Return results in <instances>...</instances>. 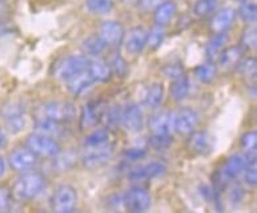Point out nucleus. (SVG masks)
<instances>
[{"instance_id": "obj_1", "label": "nucleus", "mask_w": 257, "mask_h": 213, "mask_svg": "<svg viewBox=\"0 0 257 213\" xmlns=\"http://www.w3.org/2000/svg\"><path fill=\"white\" fill-rule=\"evenodd\" d=\"M46 188V177L38 172H23L12 186V194L19 201H30L38 197Z\"/></svg>"}, {"instance_id": "obj_2", "label": "nucleus", "mask_w": 257, "mask_h": 213, "mask_svg": "<svg viewBox=\"0 0 257 213\" xmlns=\"http://www.w3.org/2000/svg\"><path fill=\"white\" fill-rule=\"evenodd\" d=\"M75 116H76V108L69 101H59V100L47 101L39 106L36 111V118L48 119V120H54L63 124L72 122Z\"/></svg>"}, {"instance_id": "obj_3", "label": "nucleus", "mask_w": 257, "mask_h": 213, "mask_svg": "<svg viewBox=\"0 0 257 213\" xmlns=\"http://www.w3.org/2000/svg\"><path fill=\"white\" fill-rule=\"evenodd\" d=\"M87 65H88V59L85 57V55H68L56 63L54 75L59 80L68 81L73 76L87 71Z\"/></svg>"}, {"instance_id": "obj_4", "label": "nucleus", "mask_w": 257, "mask_h": 213, "mask_svg": "<svg viewBox=\"0 0 257 213\" xmlns=\"http://www.w3.org/2000/svg\"><path fill=\"white\" fill-rule=\"evenodd\" d=\"M26 147L36 155V157H54L62 151L56 139L38 132L31 133L26 139Z\"/></svg>"}, {"instance_id": "obj_5", "label": "nucleus", "mask_w": 257, "mask_h": 213, "mask_svg": "<svg viewBox=\"0 0 257 213\" xmlns=\"http://www.w3.org/2000/svg\"><path fill=\"white\" fill-rule=\"evenodd\" d=\"M0 116L8 132L19 133L26 126V108L20 101H10L2 108Z\"/></svg>"}, {"instance_id": "obj_6", "label": "nucleus", "mask_w": 257, "mask_h": 213, "mask_svg": "<svg viewBox=\"0 0 257 213\" xmlns=\"http://www.w3.org/2000/svg\"><path fill=\"white\" fill-rule=\"evenodd\" d=\"M77 194L76 190L71 185L63 184L56 188L51 198V206L55 212L58 213H69L72 212L76 206Z\"/></svg>"}, {"instance_id": "obj_7", "label": "nucleus", "mask_w": 257, "mask_h": 213, "mask_svg": "<svg viewBox=\"0 0 257 213\" xmlns=\"http://www.w3.org/2000/svg\"><path fill=\"white\" fill-rule=\"evenodd\" d=\"M112 155H113V147L108 141V143L95 145V147H85L81 160H83L84 167H87L88 169H95V168H99L108 163V160L111 159Z\"/></svg>"}, {"instance_id": "obj_8", "label": "nucleus", "mask_w": 257, "mask_h": 213, "mask_svg": "<svg viewBox=\"0 0 257 213\" xmlns=\"http://www.w3.org/2000/svg\"><path fill=\"white\" fill-rule=\"evenodd\" d=\"M123 202L131 212H146L151 206V194L146 188L134 186L125 192Z\"/></svg>"}, {"instance_id": "obj_9", "label": "nucleus", "mask_w": 257, "mask_h": 213, "mask_svg": "<svg viewBox=\"0 0 257 213\" xmlns=\"http://www.w3.org/2000/svg\"><path fill=\"white\" fill-rule=\"evenodd\" d=\"M124 35L125 30L119 20H104L99 27V36L107 47H119L123 44Z\"/></svg>"}, {"instance_id": "obj_10", "label": "nucleus", "mask_w": 257, "mask_h": 213, "mask_svg": "<svg viewBox=\"0 0 257 213\" xmlns=\"http://www.w3.org/2000/svg\"><path fill=\"white\" fill-rule=\"evenodd\" d=\"M248 161L249 160L244 153H237V155L230 156L224 164L223 169L217 173L216 183H221V185H224V183H226V181H230V180L238 177L244 171V168L246 167Z\"/></svg>"}, {"instance_id": "obj_11", "label": "nucleus", "mask_w": 257, "mask_h": 213, "mask_svg": "<svg viewBox=\"0 0 257 213\" xmlns=\"http://www.w3.org/2000/svg\"><path fill=\"white\" fill-rule=\"evenodd\" d=\"M199 123V115L192 108H181L173 116V131L179 135H191L196 130Z\"/></svg>"}, {"instance_id": "obj_12", "label": "nucleus", "mask_w": 257, "mask_h": 213, "mask_svg": "<svg viewBox=\"0 0 257 213\" xmlns=\"http://www.w3.org/2000/svg\"><path fill=\"white\" fill-rule=\"evenodd\" d=\"M165 169H167L165 164L160 160H156V161L143 164V165H139L135 169H132L128 175V179L131 181H147V180H152L155 177L161 176L165 172Z\"/></svg>"}, {"instance_id": "obj_13", "label": "nucleus", "mask_w": 257, "mask_h": 213, "mask_svg": "<svg viewBox=\"0 0 257 213\" xmlns=\"http://www.w3.org/2000/svg\"><path fill=\"white\" fill-rule=\"evenodd\" d=\"M8 163L14 171L23 173V172L31 171L32 168L36 165V155H34L27 147L26 148H16L10 155Z\"/></svg>"}, {"instance_id": "obj_14", "label": "nucleus", "mask_w": 257, "mask_h": 213, "mask_svg": "<svg viewBox=\"0 0 257 213\" xmlns=\"http://www.w3.org/2000/svg\"><path fill=\"white\" fill-rule=\"evenodd\" d=\"M234 19H236V11L233 8L225 7L212 14V18L209 20V28L213 34L228 32L230 27L233 26Z\"/></svg>"}, {"instance_id": "obj_15", "label": "nucleus", "mask_w": 257, "mask_h": 213, "mask_svg": "<svg viewBox=\"0 0 257 213\" xmlns=\"http://www.w3.org/2000/svg\"><path fill=\"white\" fill-rule=\"evenodd\" d=\"M105 108L107 106L104 105L103 101H89L85 104L80 115L81 128H93L104 116Z\"/></svg>"}, {"instance_id": "obj_16", "label": "nucleus", "mask_w": 257, "mask_h": 213, "mask_svg": "<svg viewBox=\"0 0 257 213\" xmlns=\"http://www.w3.org/2000/svg\"><path fill=\"white\" fill-rule=\"evenodd\" d=\"M125 50L132 55H139L147 47V30L143 27H134L124 35Z\"/></svg>"}, {"instance_id": "obj_17", "label": "nucleus", "mask_w": 257, "mask_h": 213, "mask_svg": "<svg viewBox=\"0 0 257 213\" xmlns=\"http://www.w3.org/2000/svg\"><path fill=\"white\" fill-rule=\"evenodd\" d=\"M121 124L130 132H139L144 126V115L138 104H128L123 110Z\"/></svg>"}, {"instance_id": "obj_18", "label": "nucleus", "mask_w": 257, "mask_h": 213, "mask_svg": "<svg viewBox=\"0 0 257 213\" xmlns=\"http://www.w3.org/2000/svg\"><path fill=\"white\" fill-rule=\"evenodd\" d=\"M189 147L193 152L199 153V155H209L213 151L215 147V140L211 133H208L207 131H193L189 137Z\"/></svg>"}, {"instance_id": "obj_19", "label": "nucleus", "mask_w": 257, "mask_h": 213, "mask_svg": "<svg viewBox=\"0 0 257 213\" xmlns=\"http://www.w3.org/2000/svg\"><path fill=\"white\" fill-rule=\"evenodd\" d=\"M177 6L175 0H161V3L154 10V20L156 26H168L176 16Z\"/></svg>"}, {"instance_id": "obj_20", "label": "nucleus", "mask_w": 257, "mask_h": 213, "mask_svg": "<svg viewBox=\"0 0 257 213\" xmlns=\"http://www.w3.org/2000/svg\"><path fill=\"white\" fill-rule=\"evenodd\" d=\"M173 116L171 111H160L150 119V130L152 133H171L173 131Z\"/></svg>"}, {"instance_id": "obj_21", "label": "nucleus", "mask_w": 257, "mask_h": 213, "mask_svg": "<svg viewBox=\"0 0 257 213\" xmlns=\"http://www.w3.org/2000/svg\"><path fill=\"white\" fill-rule=\"evenodd\" d=\"M87 72L91 75L95 81H99V83H105V81H109L112 76L111 69H109V65L105 63L104 60L99 59V57H92V59H88V65H87Z\"/></svg>"}, {"instance_id": "obj_22", "label": "nucleus", "mask_w": 257, "mask_h": 213, "mask_svg": "<svg viewBox=\"0 0 257 213\" xmlns=\"http://www.w3.org/2000/svg\"><path fill=\"white\" fill-rule=\"evenodd\" d=\"M244 48L240 44L238 46H232L228 48H224L219 55V65L223 69H232L234 68L237 63L244 56Z\"/></svg>"}, {"instance_id": "obj_23", "label": "nucleus", "mask_w": 257, "mask_h": 213, "mask_svg": "<svg viewBox=\"0 0 257 213\" xmlns=\"http://www.w3.org/2000/svg\"><path fill=\"white\" fill-rule=\"evenodd\" d=\"M65 83H67L68 91L71 92L73 96H80L92 87V84L95 83V80L91 77V75H89L87 71H84V72L79 73L76 76H73L72 79H69L68 81H65Z\"/></svg>"}, {"instance_id": "obj_24", "label": "nucleus", "mask_w": 257, "mask_h": 213, "mask_svg": "<svg viewBox=\"0 0 257 213\" xmlns=\"http://www.w3.org/2000/svg\"><path fill=\"white\" fill-rule=\"evenodd\" d=\"M35 132L56 139V137L62 136L64 133V126H63V123L48 120V119L36 118V120H35Z\"/></svg>"}, {"instance_id": "obj_25", "label": "nucleus", "mask_w": 257, "mask_h": 213, "mask_svg": "<svg viewBox=\"0 0 257 213\" xmlns=\"http://www.w3.org/2000/svg\"><path fill=\"white\" fill-rule=\"evenodd\" d=\"M228 43V32H223V34H215V36L208 42L207 47H205V53L209 60H215L219 57L221 51L225 48V44Z\"/></svg>"}, {"instance_id": "obj_26", "label": "nucleus", "mask_w": 257, "mask_h": 213, "mask_svg": "<svg viewBox=\"0 0 257 213\" xmlns=\"http://www.w3.org/2000/svg\"><path fill=\"white\" fill-rule=\"evenodd\" d=\"M164 100V88L160 83L151 84L144 95V103L151 110H156Z\"/></svg>"}, {"instance_id": "obj_27", "label": "nucleus", "mask_w": 257, "mask_h": 213, "mask_svg": "<svg viewBox=\"0 0 257 213\" xmlns=\"http://www.w3.org/2000/svg\"><path fill=\"white\" fill-rule=\"evenodd\" d=\"M189 92H191V83L185 76L173 80L171 88H169V95L175 101H181V100L187 99Z\"/></svg>"}, {"instance_id": "obj_28", "label": "nucleus", "mask_w": 257, "mask_h": 213, "mask_svg": "<svg viewBox=\"0 0 257 213\" xmlns=\"http://www.w3.org/2000/svg\"><path fill=\"white\" fill-rule=\"evenodd\" d=\"M105 48H107V44L101 40L99 35H91L88 38H85L81 43L83 52L91 57H97Z\"/></svg>"}, {"instance_id": "obj_29", "label": "nucleus", "mask_w": 257, "mask_h": 213, "mask_svg": "<svg viewBox=\"0 0 257 213\" xmlns=\"http://www.w3.org/2000/svg\"><path fill=\"white\" fill-rule=\"evenodd\" d=\"M195 75L200 83H211V81L215 80L216 75H217V67H216V64L212 60L205 61V63L200 64L195 69Z\"/></svg>"}, {"instance_id": "obj_30", "label": "nucleus", "mask_w": 257, "mask_h": 213, "mask_svg": "<svg viewBox=\"0 0 257 213\" xmlns=\"http://www.w3.org/2000/svg\"><path fill=\"white\" fill-rule=\"evenodd\" d=\"M113 0H85V8L92 15H107L113 10Z\"/></svg>"}, {"instance_id": "obj_31", "label": "nucleus", "mask_w": 257, "mask_h": 213, "mask_svg": "<svg viewBox=\"0 0 257 213\" xmlns=\"http://www.w3.org/2000/svg\"><path fill=\"white\" fill-rule=\"evenodd\" d=\"M241 148L244 155L248 160H256V149H257V133L256 131H249L241 137Z\"/></svg>"}, {"instance_id": "obj_32", "label": "nucleus", "mask_w": 257, "mask_h": 213, "mask_svg": "<svg viewBox=\"0 0 257 213\" xmlns=\"http://www.w3.org/2000/svg\"><path fill=\"white\" fill-rule=\"evenodd\" d=\"M237 72L246 80H254L257 73V61L254 57H246L241 59L236 65Z\"/></svg>"}, {"instance_id": "obj_33", "label": "nucleus", "mask_w": 257, "mask_h": 213, "mask_svg": "<svg viewBox=\"0 0 257 213\" xmlns=\"http://www.w3.org/2000/svg\"><path fill=\"white\" fill-rule=\"evenodd\" d=\"M108 65H109V69H111L112 75H116L119 77H125L128 75V64L125 59H124L121 55L119 53H113L108 59Z\"/></svg>"}, {"instance_id": "obj_34", "label": "nucleus", "mask_w": 257, "mask_h": 213, "mask_svg": "<svg viewBox=\"0 0 257 213\" xmlns=\"http://www.w3.org/2000/svg\"><path fill=\"white\" fill-rule=\"evenodd\" d=\"M75 163H76V153L72 152V151H67L64 153L60 151L56 156L52 157V165L58 171H67Z\"/></svg>"}, {"instance_id": "obj_35", "label": "nucleus", "mask_w": 257, "mask_h": 213, "mask_svg": "<svg viewBox=\"0 0 257 213\" xmlns=\"http://www.w3.org/2000/svg\"><path fill=\"white\" fill-rule=\"evenodd\" d=\"M165 38L164 27L156 26L152 27L150 31H147V46L150 47L151 50H156L163 44Z\"/></svg>"}, {"instance_id": "obj_36", "label": "nucleus", "mask_w": 257, "mask_h": 213, "mask_svg": "<svg viewBox=\"0 0 257 213\" xmlns=\"http://www.w3.org/2000/svg\"><path fill=\"white\" fill-rule=\"evenodd\" d=\"M172 144L171 133H152L148 139V145L155 151H164Z\"/></svg>"}, {"instance_id": "obj_37", "label": "nucleus", "mask_w": 257, "mask_h": 213, "mask_svg": "<svg viewBox=\"0 0 257 213\" xmlns=\"http://www.w3.org/2000/svg\"><path fill=\"white\" fill-rule=\"evenodd\" d=\"M217 8L216 0H197L193 6V14L199 18H207L212 15Z\"/></svg>"}, {"instance_id": "obj_38", "label": "nucleus", "mask_w": 257, "mask_h": 213, "mask_svg": "<svg viewBox=\"0 0 257 213\" xmlns=\"http://www.w3.org/2000/svg\"><path fill=\"white\" fill-rule=\"evenodd\" d=\"M109 141V131L108 128H99L91 132L85 137L84 147H95V145L104 144Z\"/></svg>"}, {"instance_id": "obj_39", "label": "nucleus", "mask_w": 257, "mask_h": 213, "mask_svg": "<svg viewBox=\"0 0 257 213\" xmlns=\"http://www.w3.org/2000/svg\"><path fill=\"white\" fill-rule=\"evenodd\" d=\"M238 15L244 20V23L254 24L257 16L256 4L249 2V0H244V3L238 8Z\"/></svg>"}, {"instance_id": "obj_40", "label": "nucleus", "mask_w": 257, "mask_h": 213, "mask_svg": "<svg viewBox=\"0 0 257 213\" xmlns=\"http://www.w3.org/2000/svg\"><path fill=\"white\" fill-rule=\"evenodd\" d=\"M240 46L244 50H254L257 46L256 27L254 24H248V27L244 28L241 34V44Z\"/></svg>"}, {"instance_id": "obj_41", "label": "nucleus", "mask_w": 257, "mask_h": 213, "mask_svg": "<svg viewBox=\"0 0 257 213\" xmlns=\"http://www.w3.org/2000/svg\"><path fill=\"white\" fill-rule=\"evenodd\" d=\"M121 115H123V110L120 108V105H112L109 108H105L103 118H105V122L109 127H117L121 124Z\"/></svg>"}, {"instance_id": "obj_42", "label": "nucleus", "mask_w": 257, "mask_h": 213, "mask_svg": "<svg viewBox=\"0 0 257 213\" xmlns=\"http://www.w3.org/2000/svg\"><path fill=\"white\" fill-rule=\"evenodd\" d=\"M256 160H249L246 167L244 168L242 171V175H244V181H245L246 185L249 186H256L257 184V175H256Z\"/></svg>"}, {"instance_id": "obj_43", "label": "nucleus", "mask_w": 257, "mask_h": 213, "mask_svg": "<svg viewBox=\"0 0 257 213\" xmlns=\"http://www.w3.org/2000/svg\"><path fill=\"white\" fill-rule=\"evenodd\" d=\"M163 73L173 81V80L184 76V68L180 63H169L163 67Z\"/></svg>"}, {"instance_id": "obj_44", "label": "nucleus", "mask_w": 257, "mask_h": 213, "mask_svg": "<svg viewBox=\"0 0 257 213\" xmlns=\"http://www.w3.org/2000/svg\"><path fill=\"white\" fill-rule=\"evenodd\" d=\"M12 192L6 185H0V212H7L11 208Z\"/></svg>"}, {"instance_id": "obj_45", "label": "nucleus", "mask_w": 257, "mask_h": 213, "mask_svg": "<svg viewBox=\"0 0 257 213\" xmlns=\"http://www.w3.org/2000/svg\"><path fill=\"white\" fill-rule=\"evenodd\" d=\"M244 197V190L240 185H232L228 193V200L230 204H238Z\"/></svg>"}, {"instance_id": "obj_46", "label": "nucleus", "mask_w": 257, "mask_h": 213, "mask_svg": "<svg viewBox=\"0 0 257 213\" xmlns=\"http://www.w3.org/2000/svg\"><path fill=\"white\" fill-rule=\"evenodd\" d=\"M146 149L131 148L124 152V159L128 160V161H138V160H142L143 157H146Z\"/></svg>"}, {"instance_id": "obj_47", "label": "nucleus", "mask_w": 257, "mask_h": 213, "mask_svg": "<svg viewBox=\"0 0 257 213\" xmlns=\"http://www.w3.org/2000/svg\"><path fill=\"white\" fill-rule=\"evenodd\" d=\"M161 3V0H139V7L144 12L154 11L155 8L158 7Z\"/></svg>"}, {"instance_id": "obj_48", "label": "nucleus", "mask_w": 257, "mask_h": 213, "mask_svg": "<svg viewBox=\"0 0 257 213\" xmlns=\"http://www.w3.org/2000/svg\"><path fill=\"white\" fill-rule=\"evenodd\" d=\"M4 173H6V161H4L3 156L0 155V179L3 177Z\"/></svg>"}, {"instance_id": "obj_49", "label": "nucleus", "mask_w": 257, "mask_h": 213, "mask_svg": "<svg viewBox=\"0 0 257 213\" xmlns=\"http://www.w3.org/2000/svg\"><path fill=\"white\" fill-rule=\"evenodd\" d=\"M4 143H6V135H4L3 130H2V127H0V148L3 147Z\"/></svg>"}, {"instance_id": "obj_50", "label": "nucleus", "mask_w": 257, "mask_h": 213, "mask_svg": "<svg viewBox=\"0 0 257 213\" xmlns=\"http://www.w3.org/2000/svg\"><path fill=\"white\" fill-rule=\"evenodd\" d=\"M238 2H244V0H238Z\"/></svg>"}]
</instances>
